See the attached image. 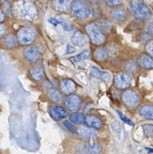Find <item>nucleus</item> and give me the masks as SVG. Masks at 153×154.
<instances>
[{"mask_svg":"<svg viewBox=\"0 0 153 154\" xmlns=\"http://www.w3.org/2000/svg\"><path fill=\"white\" fill-rule=\"evenodd\" d=\"M16 14L22 20L33 21L37 16V9L35 5L29 0H21L14 6Z\"/></svg>","mask_w":153,"mask_h":154,"instance_id":"obj_1","label":"nucleus"},{"mask_svg":"<svg viewBox=\"0 0 153 154\" xmlns=\"http://www.w3.org/2000/svg\"><path fill=\"white\" fill-rule=\"evenodd\" d=\"M130 8L134 17L139 20L148 19L151 15L149 7L142 0H134L131 2Z\"/></svg>","mask_w":153,"mask_h":154,"instance_id":"obj_2","label":"nucleus"},{"mask_svg":"<svg viewBox=\"0 0 153 154\" xmlns=\"http://www.w3.org/2000/svg\"><path fill=\"white\" fill-rule=\"evenodd\" d=\"M70 6L72 13L78 19L85 20L90 15V8L82 0H74Z\"/></svg>","mask_w":153,"mask_h":154,"instance_id":"obj_3","label":"nucleus"},{"mask_svg":"<svg viewBox=\"0 0 153 154\" xmlns=\"http://www.w3.org/2000/svg\"><path fill=\"white\" fill-rule=\"evenodd\" d=\"M85 30L90 37L92 43L96 45H100L105 42V35L94 23H91L86 25Z\"/></svg>","mask_w":153,"mask_h":154,"instance_id":"obj_4","label":"nucleus"},{"mask_svg":"<svg viewBox=\"0 0 153 154\" xmlns=\"http://www.w3.org/2000/svg\"><path fill=\"white\" fill-rule=\"evenodd\" d=\"M17 41L23 45H30L36 38V32L30 27H23L17 34Z\"/></svg>","mask_w":153,"mask_h":154,"instance_id":"obj_5","label":"nucleus"},{"mask_svg":"<svg viewBox=\"0 0 153 154\" xmlns=\"http://www.w3.org/2000/svg\"><path fill=\"white\" fill-rule=\"evenodd\" d=\"M133 78L131 75L127 73L117 74L115 77V87L118 90H125L132 85Z\"/></svg>","mask_w":153,"mask_h":154,"instance_id":"obj_6","label":"nucleus"},{"mask_svg":"<svg viewBox=\"0 0 153 154\" xmlns=\"http://www.w3.org/2000/svg\"><path fill=\"white\" fill-rule=\"evenodd\" d=\"M124 104L128 108H134L140 103V96L134 90H126L122 96Z\"/></svg>","mask_w":153,"mask_h":154,"instance_id":"obj_7","label":"nucleus"},{"mask_svg":"<svg viewBox=\"0 0 153 154\" xmlns=\"http://www.w3.org/2000/svg\"><path fill=\"white\" fill-rule=\"evenodd\" d=\"M77 135L83 141H88L94 139L97 135V132L95 129L85 126H81L76 130Z\"/></svg>","mask_w":153,"mask_h":154,"instance_id":"obj_8","label":"nucleus"},{"mask_svg":"<svg viewBox=\"0 0 153 154\" xmlns=\"http://www.w3.org/2000/svg\"><path fill=\"white\" fill-rule=\"evenodd\" d=\"M41 55V51L36 46H30L24 51V57L29 62H36L39 60Z\"/></svg>","mask_w":153,"mask_h":154,"instance_id":"obj_9","label":"nucleus"},{"mask_svg":"<svg viewBox=\"0 0 153 154\" xmlns=\"http://www.w3.org/2000/svg\"><path fill=\"white\" fill-rule=\"evenodd\" d=\"M90 75L95 79L100 80L104 82H110L111 75L107 72H103L95 66H91L90 69Z\"/></svg>","mask_w":153,"mask_h":154,"instance_id":"obj_10","label":"nucleus"},{"mask_svg":"<svg viewBox=\"0 0 153 154\" xmlns=\"http://www.w3.org/2000/svg\"><path fill=\"white\" fill-rule=\"evenodd\" d=\"M65 104L69 110L72 111H76L81 106V99L77 95H71L66 98Z\"/></svg>","mask_w":153,"mask_h":154,"instance_id":"obj_11","label":"nucleus"},{"mask_svg":"<svg viewBox=\"0 0 153 154\" xmlns=\"http://www.w3.org/2000/svg\"><path fill=\"white\" fill-rule=\"evenodd\" d=\"M49 114L54 120H60L67 117L68 114L66 110L60 106H53L49 109Z\"/></svg>","mask_w":153,"mask_h":154,"instance_id":"obj_12","label":"nucleus"},{"mask_svg":"<svg viewBox=\"0 0 153 154\" xmlns=\"http://www.w3.org/2000/svg\"><path fill=\"white\" fill-rule=\"evenodd\" d=\"M85 124L89 128L94 129H99L103 126V122L100 119L95 115H88L84 117Z\"/></svg>","mask_w":153,"mask_h":154,"instance_id":"obj_13","label":"nucleus"},{"mask_svg":"<svg viewBox=\"0 0 153 154\" xmlns=\"http://www.w3.org/2000/svg\"><path fill=\"white\" fill-rule=\"evenodd\" d=\"M60 88L63 91V93L66 95L72 94V93L75 91L76 90V84L73 81L70 79H63L60 83Z\"/></svg>","mask_w":153,"mask_h":154,"instance_id":"obj_14","label":"nucleus"},{"mask_svg":"<svg viewBox=\"0 0 153 154\" xmlns=\"http://www.w3.org/2000/svg\"><path fill=\"white\" fill-rule=\"evenodd\" d=\"M139 66L145 69H151L153 67L152 57L147 54H143L137 59Z\"/></svg>","mask_w":153,"mask_h":154,"instance_id":"obj_15","label":"nucleus"},{"mask_svg":"<svg viewBox=\"0 0 153 154\" xmlns=\"http://www.w3.org/2000/svg\"><path fill=\"white\" fill-rule=\"evenodd\" d=\"M79 151L83 154H100L102 151L101 146L98 144H86L80 148Z\"/></svg>","mask_w":153,"mask_h":154,"instance_id":"obj_16","label":"nucleus"},{"mask_svg":"<svg viewBox=\"0 0 153 154\" xmlns=\"http://www.w3.org/2000/svg\"><path fill=\"white\" fill-rule=\"evenodd\" d=\"M72 43L76 47H82L86 43V38L80 31H75L71 38Z\"/></svg>","mask_w":153,"mask_h":154,"instance_id":"obj_17","label":"nucleus"},{"mask_svg":"<svg viewBox=\"0 0 153 154\" xmlns=\"http://www.w3.org/2000/svg\"><path fill=\"white\" fill-rule=\"evenodd\" d=\"M54 8L59 12L66 11L70 7L69 0H54Z\"/></svg>","mask_w":153,"mask_h":154,"instance_id":"obj_18","label":"nucleus"},{"mask_svg":"<svg viewBox=\"0 0 153 154\" xmlns=\"http://www.w3.org/2000/svg\"><path fill=\"white\" fill-rule=\"evenodd\" d=\"M112 17L118 22H122L127 17L126 11L122 8H118L112 11Z\"/></svg>","mask_w":153,"mask_h":154,"instance_id":"obj_19","label":"nucleus"},{"mask_svg":"<svg viewBox=\"0 0 153 154\" xmlns=\"http://www.w3.org/2000/svg\"><path fill=\"white\" fill-rule=\"evenodd\" d=\"M30 75L32 78L36 81H41L45 78V73H44L43 69L41 66H36L30 70Z\"/></svg>","mask_w":153,"mask_h":154,"instance_id":"obj_20","label":"nucleus"},{"mask_svg":"<svg viewBox=\"0 0 153 154\" xmlns=\"http://www.w3.org/2000/svg\"><path fill=\"white\" fill-rule=\"evenodd\" d=\"M140 115L149 120H152L153 118V108L150 105H146L140 109Z\"/></svg>","mask_w":153,"mask_h":154,"instance_id":"obj_21","label":"nucleus"},{"mask_svg":"<svg viewBox=\"0 0 153 154\" xmlns=\"http://www.w3.org/2000/svg\"><path fill=\"white\" fill-rule=\"evenodd\" d=\"M48 98L54 102H60L62 100V96L60 92L55 88H49L47 93Z\"/></svg>","mask_w":153,"mask_h":154,"instance_id":"obj_22","label":"nucleus"},{"mask_svg":"<svg viewBox=\"0 0 153 154\" xmlns=\"http://www.w3.org/2000/svg\"><path fill=\"white\" fill-rule=\"evenodd\" d=\"M89 55H90V51H89V50L85 49L84 51H81V52L80 53V54H78V55L74 56V57H72L70 60L72 63H78V62L84 61V60L88 58Z\"/></svg>","mask_w":153,"mask_h":154,"instance_id":"obj_23","label":"nucleus"},{"mask_svg":"<svg viewBox=\"0 0 153 154\" xmlns=\"http://www.w3.org/2000/svg\"><path fill=\"white\" fill-rule=\"evenodd\" d=\"M108 57L109 51L106 48H98L94 52V57L97 60H105Z\"/></svg>","mask_w":153,"mask_h":154,"instance_id":"obj_24","label":"nucleus"},{"mask_svg":"<svg viewBox=\"0 0 153 154\" xmlns=\"http://www.w3.org/2000/svg\"><path fill=\"white\" fill-rule=\"evenodd\" d=\"M84 115L81 113H74L69 116L70 121L75 124H81L84 122Z\"/></svg>","mask_w":153,"mask_h":154,"instance_id":"obj_25","label":"nucleus"},{"mask_svg":"<svg viewBox=\"0 0 153 154\" xmlns=\"http://www.w3.org/2000/svg\"><path fill=\"white\" fill-rule=\"evenodd\" d=\"M17 43H18V41L14 35L9 34L5 38V44L8 48H14L16 46Z\"/></svg>","mask_w":153,"mask_h":154,"instance_id":"obj_26","label":"nucleus"},{"mask_svg":"<svg viewBox=\"0 0 153 154\" xmlns=\"http://www.w3.org/2000/svg\"><path fill=\"white\" fill-rule=\"evenodd\" d=\"M111 127L113 129V132L116 133V135H121L123 132V129L122 127V125L119 123V122L114 120L111 123Z\"/></svg>","mask_w":153,"mask_h":154,"instance_id":"obj_27","label":"nucleus"},{"mask_svg":"<svg viewBox=\"0 0 153 154\" xmlns=\"http://www.w3.org/2000/svg\"><path fill=\"white\" fill-rule=\"evenodd\" d=\"M97 26L99 27L101 31H102V30H104V31H108V30H110L111 26H110V23L107 22V21L100 20V24L97 25Z\"/></svg>","mask_w":153,"mask_h":154,"instance_id":"obj_28","label":"nucleus"},{"mask_svg":"<svg viewBox=\"0 0 153 154\" xmlns=\"http://www.w3.org/2000/svg\"><path fill=\"white\" fill-rule=\"evenodd\" d=\"M118 111V113H119V117H120L121 120H122V121H124L125 123H127V124H128L129 126H134V123L131 121V120H130L129 118H128V117H125V116L123 114V113L121 112L120 111Z\"/></svg>","mask_w":153,"mask_h":154,"instance_id":"obj_29","label":"nucleus"},{"mask_svg":"<svg viewBox=\"0 0 153 154\" xmlns=\"http://www.w3.org/2000/svg\"><path fill=\"white\" fill-rule=\"evenodd\" d=\"M144 129V133L145 135H147L149 138L152 137V125H146V126H143Z\"/></svg>","mask_w":153,"mask_h":154,"instance_id":"obj_30","label":"nucleus"},{"mask_svg":"<svg viewBox=\"0 0 153 154\" xmlns=\"http://www.w3.org/2000/svg\"><path fill=\"white\" fill-rule=\"evenodd\" d=\"M146 50L148 52L149 55H150L151 57H152L153 54V42L152 41H149L146 45Z\"/></svg>","mask_w":153,"mask_h":154,"instance_id":"obj_31","label":"nucleus"},{"mask_svg":"<svg viewBox=\"0 0 153 154\" xmlns=\"http://www.w3.org/2000/svg\"><path fill=\"white\" fill-rule=\"evenodd\" d=\"M63 124L65 125V126H66V129H67L69 131H70L71 132H75V127H74V126L72 124V123H69V121L66 120V121L63 122Z\"/></svg>","mask_w":153,"mask_h":154,"instance_id":"obj_32","label":"nucleus"},{"mask_svg":"<svg viewBox=\"0 0 153 154\" xmlns=\"http://www.w3.org/2000/svg\"><path fill=\"white\" fill-rule=\"evenodd\" d=\"M105 1L107 4L112 6L118 5L120 4V0H105Z\"/></svg>","mask_w":153,"mask_h":154,"instance_id":"obj_33","label":"nucleus"},{"mask_svg":"<svg viewBox=\"0 0 153 154\" xmlns=\"http://www.w3.org/2000/svg\"><path fill=\"white\" fill-rule=\"evenodd\" d=\"M75 51V49L72 46V45H68L67 48H66V53H67V54H72V53H74Z\"/></svg>","mask_w":153,"mask_h":154,"instance_id":"obj_34","label":"nucleus"},{"mask_svg":"<svg viewBox=\"0 0 153 154\" xmlns=\"http://www.w3.org/2000/svg\"><path fill=\"white\" fill-rule=\"evenodd\" d=\"M63 28H64V29L67 30V31H72V30H73V29H74V27L72 26V25H70V24H68V23H63Z\"/></svg>","mask_w":153,"mask_h":154,"instance_id":"obj_35","label":"nucleus"},{"mask_svg":"<svg viewBox=\"0 0 153 154\" xmlns=\"http://www.w3.org/2000/svg\"><path fill=\"white\" fill-rule=\"evenodd\" d=\"M49 22L51 23L54 26H57V24L61 23V22H60V21H59L58 20L56 19V18H51V19H49Z\"/></svg>","mask_w":153,"mask_h":154,"instance_id":"obj_36","label":"nucleus"},{"mask_svg":"<svg viewBox=\"0 0 153 154\" xmlns=\"http://www.w3.org/2000/svg\"><path fill=\"white\" fill-rule=\"evenodd\" d=\"M5 32V27L2 25V24H0V38L4 35Z\"/></svg>","mask_w":153,"mask_h":154,"instance_id":"obj_37","label":"nucleus"},{"mask_svg":"<svg viewBox=\"0 0 153 154\" xmlns=\"http://www.w3.org/2000/svg\"><path fill=\"white\" fill-rule=\"evenodd\" d=\"M4 20H5V14L4 12L0 9V23L4 21Z\"/></svg>","mask_w":153,"mask_h":154,"instance_id":"obj_38","label":"nucleus"},{"mask_svg":"<svg viewBox=\"0 0 153 154\" xmlns=\"http://www.w3.org/2000/svg\"><path fill=\"white\" fill-rule=\"evenodd\" d=\"M88 1L91 2H94V3H97L99 2L100 0H88Z\"/></svg>","mask_w":153,"mask_h":154,"instance_id":"obj_39","label":"nucleus"}]
</instances>
